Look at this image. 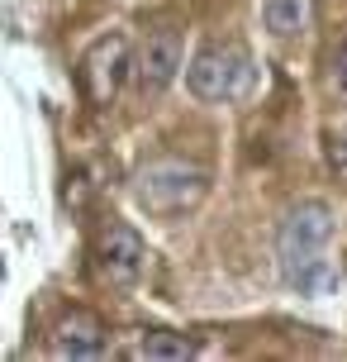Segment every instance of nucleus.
<instances>
[{
    "mask_svg": "<svg viewBox=\"0 0 347 362\" xmlns=\"http://www.w3.org/2000/svg\"><path fill=\"white\" fill-rule=\"evenodd\" d=\"M329 234H333V210L324 200H300L286 215L276 253H281V276L291 291H300V296H329L333 291L338 272L324 257Z\"/></svg>",
    "mask_w": 347,
    "mask_h": 362,
    "instance_id": "f257e3e1",
    "label": "nucleus"
},
{
    "mask_svg": "<svg viewBox=\"0 0 347 362\" xmlns=\"http://www.w3.org/2000/svg\"><path fill=\"white\" fill-rule=\"evenodd\" d=\"M133 191H138V205L152 210V215H181V210H190V205L205 200L209 177H205V167H195V163L157 158V163H147L143 172H138Z\"/></svg>",
    "mask_w": 347,
    "mask_h": 362,
    "instance_id": "f03ea898",
    "label": "nucleus"
},
{
    "mask_svg": "<svg viewBox=\"0 0 347 362\" xmlns=\"http://www.w3.org/2000/svg\"><path fill=\"white\" fill-rule=\"evenodd\" d=\"M124 72H128V38L105 34L91 53L81 57V90H86V100L91 105H110Z\"/></svg>",
    "mask_w": 347,
    "mask_h": 362,
    "instance_id": "20e7f679",
    "label": "nucleus"
},
{
    "mask_svg": "<svg viewBox=\"0 0 347 362\" xmlns=\"http://www.w3.org/2000/svg\"><path fill=\"white\" fill-rule=\"evenodd\" d=\"M262 19H267V29H272L276 38H291V34H300V29H310L314 0H267Z\"/></svg>",
    "mask_w": 347,
    "mask_h": 362,
    "instance_id": "6e6552de",
    "label": "nucleus"
},
{
    "mask_svg": "<svg viewBox=\"0 0 347 362\" xmlns=\"http://www.w3.org/2000/svg\"><path fill=\"white\" fill-rule=\"evenodd\" d=\"M329 163L347 177V129H338V134L329 139Z\"/></svg>",
    "mask_w": 347,
    "mask_h": 362,
    "instance_id": "9b49d317",
    "label": "nucleus"
},
{
    "mask_svg": "<svg viewBox=\"0 0 347 362\" xmlns=\"http://www.w3.org/2000/svg\"><path fill=\"white\" fill-rule=\"evenodd\" d=\"M329 86L347 100V38H338V48L329 53Z\"/></svg>",
    "mask_w": 347,
    "mask_h": 362,
    "instance_id": "9d476101",
    "label": "nucleus"
},
{
    "mask_svg": "<svg viewBox=\"0 0 347 362\" xmlns=\"http://www.w3.org/2000/svg\"><path fill=\"white\" fill-rule=\"evenodd\" d=\"M185 81L200 100H238L243 90L252 86V57L243 43L224 38V43H205L200 53L190 57Z\"/></svg>",
    "mask_w": 347,
    "mask_h": 362,
    "instance_id": "7ed1b4c3",
    "label": "nucleus"
},
{
    "mask_svg": "<svg viewBox=\"0 0 347 362\" xmlns=\"http://www.w3.org/2000/svg\"><path fill=\"white\" fill-rule=\"evenodd\" d=\"M53 353L57 358H105V325L86 315V310H72L62 315V325L53 329Z\"/></svg>",
    "mask_w": 347,
    "mask_h": 362,
    "instance_id": "423d86ee",
    "label": "nucleus"
},
{
    "mask_svg": "<svg viewBox=\"0 0 347 362\" xmlns=\"http://www.w3.org/2000/svg\"><path fill=\"white\" fill-rule=\"evenodd\" d=\"M143 257H147L143 238L133 234L128 224H110L100 234V243H95V267H100V276L110 286H133L138 272H143Z\"/></svg>",
    "mask_w": 347,
    "mask_h": 362,
    "instance_id": "39448f33",
    "label": "nucleus"
},
{
    "mask_svg": "<svg viewBox=\"0 0 347 362\" xmlns=\"http://www.w3.org/2000/svg\"><path fill=\"white\" fill-rule=\"evenodd\" d=\"M190 353H195V344L181 334H166V329H147L133 344V358H190Z\"/></svg>",
    "mask_w": 347,
    "mask_h": 362,
    "instance_id": "1a4fd4ad",
    "label": "nucleus"
},
{
    "mask_svg": "<svg viewBox=\"0 0 347 362\" xmlns=\"http://www.w3.org/2000/svg\"><path fill=\"white\" fill-rule=\"evenodd\" d=\"M181 67V34L176 29H157L147 34L143 53H138V86L143 90H162Z\"/></svg>",
    "mask_w": 347,
    "mask_h": 362,
    "instance_id": "0eeeda50",
    "label": "nucleus"
}]
</instances>
